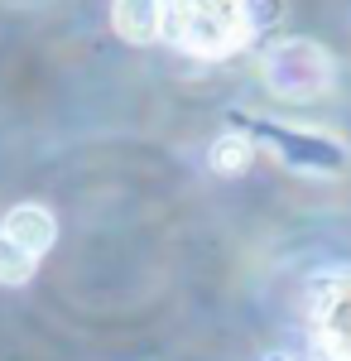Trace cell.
<instances>
[{
	"label": "cell",
	"instance_id": "6da1fadb",
	"mask_svg": "<svg viewBox=\"0 0 351 361\" xmlns=\"http://www.w3.org/2000/svg\"><path fill=\"white\" fill-rule=\"evenodd\" d=\"M250 0H164L159 39L192 58H231L250 44Z\"/></svg>",
	"mask_w": 351,
	"mask_h": 361
},
{
	"label": "cell",
	"instance_id": "7a4b0ae2",
	"mask_svg": "<svg viewBox=\"0 0 351 361\" xmlns=\"http://www.w3.org/2000/svg\"><path fill=\"white\" fill-rule=\"evenodd\" d=\"M260 82L270 87L274 97L284 102H313V97H327L332 82H337V58L332 49H323L318 39H279L270 54L260 58Z\"/></svg>",
	"mask_w": 351,
	"mask_h": 361
},
{
	"label": "cell",
	"instance_id": "3957f363",
	"mask_svg": "<svg viewBox=\"0 0 351 361\" xmlns=\"http://www.w3.org/2000/svg\"><path fill=\"white\" fill-rule=\"evenodd\" d=\"M245 135L260 140L274 159H284L298 173H342L351 164V145L337 135H323L313 126H284V121H270V116H245Z\"/></svg>",
	"mask_w": 351,
	"mask_h": 361
},
{
	"label": "cell",
	"instance_id": "277c9868",
	"mask_svg": "<svg viewBox=\"0 0 351 361\" xmlns=\"http://www.w3.org/2000/svg\"><path fill=\"white\" fill-rule=\"evenodd\" d=\"M318 347L327 361H351V279L332 284L318 304Z\"/></svg>",
	"mask_w": 351,
	"mask_h": 361
},
{
	"label": "cell",
	"instance_id": "5b68a950",
	"mask_svg": "<svg viewBox=\"0 0 351 361\" xmlns=\"http://www.w3.org/2000/svg\"><path fill=\"white\" fill-rule=\"evenodd\" d=\"M0 231H5L20 250H29V255H39V260H44L49 246L58 241V217L44 207V202H20V207H10V212H5Z\"/></svg>",
	"mask_w": 351,
	"mask_h": 361
},
{
	"label": "cell",
	"instance_id": "8992f818",
	"mask_svg": "<svg viewBox=\"0 0 351 361\" xmlns=\"http://www.w3.org/2000/svg\"><path fill=\"white\" fill-rule=\"evenodd\" d=\"M111 29L125 44H154L164 29V0H111Z\"/></svg>",
	"mask_w": 351,
	"mask_h": 361
},
{
	"label": "cell",
	"instance_id": "52a82bcc",
	"mask_svg": "<svg viewBox=\"0 0 351 361\" xmlns=\"http://www.w3.org/2000/svg\"><path fill=\"white\" fill-rule=\"evenodd\" d=\"M250 159H255V140L241 135V130H226V135L212 145V169L221 173V178L245 173V169H250Z\"/></svg>",
	"mask_w": 351,
	"mask_h": 361
},
{
	"label": "cell",
	"instance_id": "ba28073f",
	"mask_svg": "<svg viewBox=\"0 0 351 361\" xmlns=\"http://www.w3.org/2000/svg\"><path fill=\"white\" fill-rule=\"evenodd\" d=\"M34 270H39V255L20 250L10 236H5V231H0V284L20 289V284H29V279H34Z\"/></svg>",
	"mask_w": 351,
	"mask_h": 361
}]
</instances>
